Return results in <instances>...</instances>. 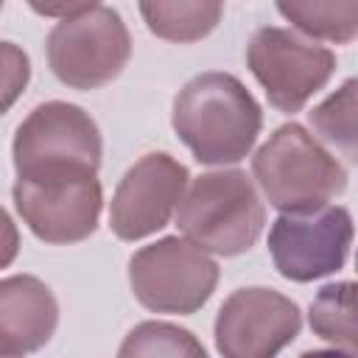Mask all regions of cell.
Returning <instances> with one entry per match:
<instances>
[{"label":"cell","mask_w":358,"mask_h":358,"mask_svg":"<svg viewBox=\"0 0 358 358\" xmlns=\"http://www.w3.org/2000/svg\"><path fill=\"white\" fill-rule=\"evenodd\" d=\"M0 8H3V0H0Z\"/></svg>","instance_id":"obj_21"},{"label":"cell","mask_w":358,"mask_h":358,"mask_svg":"<svg viewBox=\"0 0 358 358\" xmlns=\"http://www.w3.org/2000/svg\"><path fill=\"white\" fill-rule=\"evenodd\" d=\"M120 358L131 355H171V358H204V347L185 327L168 322H143L137 324L117 350Z\"/></svg>","instance_id":"obj_17"},{"label":"cell","mask_w":358,"mask_h":358,"mask_svg":"<svg viewBox=\"0 0 358 358\" xmlns=\"http://www.w3.org/2000/svg\"><path fill=\"white\" fill-rule=\"evenodd\" d=\"M134 299L154 313H196L218 285L215 260L187 238H159L129 260Z\"/></svg>","instance_id":"obj_5"},{"label":"cell","mask_w":358,"mask_h":358,"mask_svg":"<svg viewBox=\"0 0 358 358\" xmlns=\"http://www.w3.org/2000/svg\"><path fill=\"white\" fill-rule=\"evenodd\" d=\"M246 64L280 112H299L333 76L336 56L330 48L305 39L288 28H257L246 48Z\"/></svg>","instance_id":"obj_7"},{"label":"cell","mask_w":358,"mask_h":358,"mask_svg":"<svg viewBox=\"0 0 358 358\" xmlns=\"http://www.w3.org/2000/svg\"><path fill=\"white\" fill-rule=\"evenodd\" d=\"M171 123L201 165H229L252 151L263 112L235 76L210 70L179 90Z\"/></svg>","instance_id":"obj_1"},{"label":"cell","mask_w":358,"mask_h":358,"mask_svg":"<svg viewBox=\"0 0 358 358\" xmlns=\"http://www.w3.org/2000/svg\"><path fill=\"white\" fill-rule=\"evenodd\" d=\"M20 252V232H17V224L11 221V215L0 207V268L11 266L14 257Z\"/></svg>","instance_id":"obj_20"},{"label":"cell","mask_w":358,"mask_h":358,"mask_svg":"<svg viewBox=\"0 0 358 358\" xmlns=\"http://www.w3.org/2000/svg\"><path fill=\"white\" fill-rule=\"evenodd\" d=\"M98 123L76 103H39L20 126L11 143L17 182L56 185L98 176L101 168Z\"/></svg>","instance_id":"obj_2"},{"label":"cell","mask_w":358,"mask_h":358,"mask_svg":"<svg viewBox=\"0 0 358 358\" xmlns=\"http://www.w3.org/2000/svg\"><path fill=\"white\" fill-rule=\"evenodd\" d=\"M187 168L173 159L171 154H145L140 157L120 179L112 207H109V227L120 241H140L162 229L185 187H187Z\"/></svg>","instance_id":"obj_10"},{"label":"cell","mask_w":358,"mask_h":358,"mask_svg":"<svg viewBox=\"0 0 358 358\" xmlns=\"http://www.w3.org/2000/svg\"><path fill=\"white\" fill-rule=\"evenodd\" d=\"M302 327L296 302L271 288H241L215 316V350L227 358H271Z\"/></svg>","instance_id":"obj_9"},{"label":"cell","mask_w":358,"mask_h":358,"mask_svg":"<svg viewBox=\"0 0 358 358\" xmlns=\"http://www.w3.org/2000/svg\"><path fill=\"white\" fill-rule=\"evenodd\" d=\"M176 207L182 235L199 249L224 257L249 252L266 224L257 187L238 168L196 176Z\"/></svg>","instance_id":"obj_3"},{"label":"cell","mask_w":358,"mask_h":358,"mask_svg":"<svg viewBox=\"0 0 358 358\" xmlns=\"http://www.w3.org/2000/svg\"><path fill=\"white\" fill-rule=\"evenodd\" d=\"M310 330L338 347L347 355H358V330H355V282L341 280L319 288L310 302Z\"/></svg>","instance_id":"obj_15"},{"label":"cell","mask_w":358,"mask_h":358,"mask_svg":"<svg viewBox=\"0 0 358 358\" xmlns=\"http://www.w3.org/2000/svg\"><path fill=\"white\" fill-rule=\"evenodd\" d=\"M277 11L310 39L350 45L358 36V0H277Z\"/></svg>","instance_id":"obj_14"},{"label":"cell","mask_w":358,"mask_h":358,"mask_svg":"<svg viewBox=\"0 0 358 358\" xmlns=\"http://www.w3.org/2000/svg\"><path fill=\"white\" fill-rule=\"evenodd\" d=\"M252 173L282 213L322 207L347 190L344 165L299 123H282L252 157Z\"/></svg>","instance_id":"obj_4"},{"label":"cell","mask_w":358,"mask_h":358,"mask_svg":"<svg viewBox=\"0 0 358 358\" xmlns=\"http://www.w3.org/2000/svg\"><path fill=\"white\" fill-rule=\"evenodd\" d=\"M101 0H28V6L39 14V17H76L81 11L95 8Z\"/></svg>","instance_id":"obj_19"},{"label":"cell","mask_w":358,"mask_h":358,"mask_svg":"<svg viewBox=\"0 0 358 358\" xmlns=\"http://www.w3.org/2000/svg\"><path fill=\"white\" fill-rule=\"evenodd\" d=\"M31 81V59L14 42H0V115H6Z\"/></svg>","instance_id":"obj_18"},{"label":"cell","mask_w":358,"mask_h":358,"mask_svg":"<svg viewBox=\"0 0 358 358\" xmlns=\"http://www.w3.org/2000/svg\"><path fill=\"white\" fill-rule=\"evenodd\" d=\"M59 324L53 291L31 274L0 280V358L42 350Z\"/></svg>","instance_id":"obj_12"},{"label":"cell","mask_w":358,"mask_h":358,"mask_svg":"<svg viewBox=\"0 0 358 358\" xmlns=\"http://www.w3.org/2000/svg\"><path fill=\"white\" fill-rule=\"evenodd\" d=\"M14 207L28 229L45 243H78L98 227L103 190L98 176L56 185L14 182Z\"/></svg>","instance_id":"obj_11"},{"label":"cell","mask_w":358,"mask_h":358,"mask_svg":"<svg viewBox=\"0 0 358 358\" xmlns=\"http://www.w3.org/2000/svg\"><path fill=\"white\" fill-rule=\"evenodd\" d=\"M352 246V215L347 207L322 204L282 213L268 229L274 268L294 282H310L338 271Z\"/></svg>","instance_id":"obj_8"},{"label":"cell","mask_w":358,"mask_h":358,"mask_svg":"<svg viewBox=\"0 0 358 358\" xmlns=\"http://www.w3.org/2000/svg\"><path fill=\"white\" fill-rule=\"evenodd\" d=\"M131 56V36L115 8L95 6L64 17L48 34V64L73 90H98L117 78Z\"/></svg>","instance_id":"obj_6"},{"label":"cell","mask_w":358,"mask_h":358,"mask_svg":"<svg viewBox=\"0 0 358 358\" xmlns=\"http://www.w3.org/2000/svg\"><path fill=\"white\" fill-rule=\"evenodd\" d=\"M137 6L154 36L179 45L204 39L224 17V0H137Z\"/></svg>","instance_id":"obj_13"},{"label":"cell","mask_w":358,"mask_h":358,"mask_svg":"<svg viewBox=\"0 0 358 358\" xmlns=\"http://www.w3.org/2000/svg\"><path fill=\"white\" fill-rule=\"evenodd\" d=\"M355 78H347L341 90H336L330 98H324L316 109L308 112V120L313 131L330 143L336 151H341L350 162H355Z\"/></svg>","instance_id":"obj_16"}]
</instances>
